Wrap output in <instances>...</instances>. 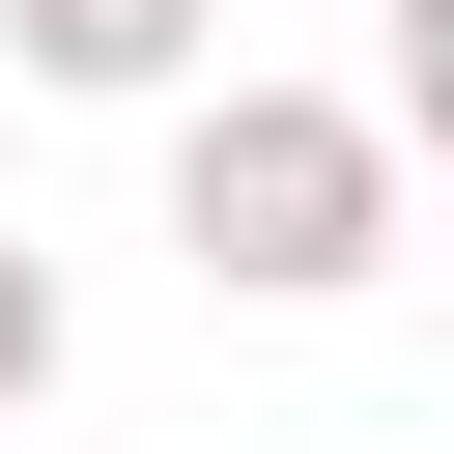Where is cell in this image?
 Wrapping results in <instances>:
<instances>
[{"instance_id":"obj_3","label":"cell","mask_w":454,"mask_h":454,"mask_svg":"<svg viewBox=\"0 0 454 454\" xmlns=\"http://www.w3.org/2000/svg\"><path fill=\"white\" fill-rule=\"evenodd\" d=\"M57 340H85V312H57V255H28V227H0V426H28V397H57Z\"/></svg>"},{"instance_id":"obj_2","label":"cell","mask_w":454,"mask_h":454,"mask_svg":"<svg viewBox=\"0 0 454 454\" xmlns=\"http://www.w3.org/2000/svg\"><path fill=\"white\" fill-rule=\"evenodd\" d=\"M0 57L85 114H170V85H227V0H0Z\"/></svg>"},{"instance_id":"obj_4","label":"cell","mask_w":454,"mask_h":454,"mask_svg":"<svg viewBox=\"0 0 454 454\" xmlns=\"http://www.w3.org/2000/svg\"><path fill=\"white\" fill-rule=\"evenodd\" d=\"M0 454H28V426H0Z\"/></svg>"},{"instance_id":"obj_1","label":"cell","mask_w":454,"mask_h":454,"mask_svg":"<svg viewBox=\"0 0 454 454\" xmlns=\"http://www.w3.org/2000/svg\"><path fill=\"white\" fill-rule=\"evenodd\" d=\"M170 255L227 312H369L397 284V114L369 85H170Z\"/></svg>"}]
</instances>
